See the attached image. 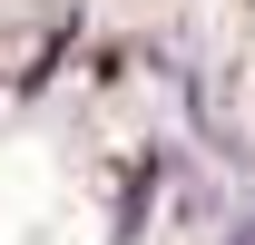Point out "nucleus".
I'll use <instances>...</instances> for the list:
<instances>
[{
  "instance_id": "nucleus-2",
  "label": "nucleus",
  "mask_w": 255,
  "mask_h": 245,
  "mask_svg": "<svg viewBox=\"0 0 255 245\" xmlns=\"http://www.w3.org/2000/svg\"><path fill=\"white\" fill-rule=\"evenodd\" d=\"M226 245H255V216H236V226H226Z\"/></svg>"
},
{
  "instance_id": "nucleus-1",
  "label": "nucleus",
  "mask_w": 255,
  "mask_h": 245,
  "mask_svg": "<svg viewBox=\"0 0 255 245\" xmlns=\"http://www.w3.org/2000/svg\"><path fill=\"white\" fill-rule=\"evenodd\" d=\"M167 177H177V157H167V147L128 157V177H118V216H108V245H137V226H147V206L167 196Z\"/></svg>"
}]
</instances>
